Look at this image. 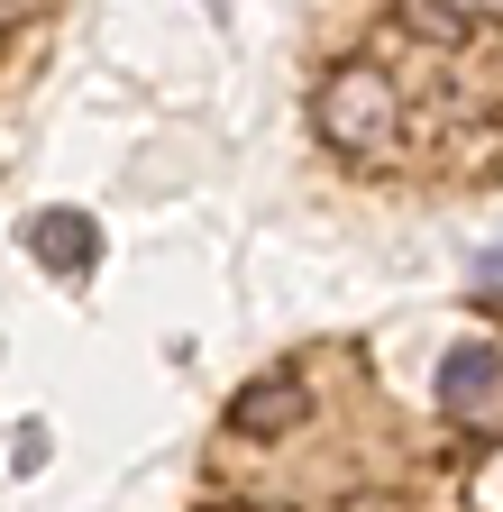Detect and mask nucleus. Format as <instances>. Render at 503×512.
Segmentation results:
<instances>
[{
	"instance_id": "6",
	"label": "nucleus",
	"mask_w": 503,
	"mask_h": 512,
	"mask_svg": "<svg viewBox=\"0 0 503 512\" xmlns=\"http://www.w3.org/2000/svg\"><path fill=\"white\" fill-rule=\"evenodd\" d=\"M46 10V0H0V28H10V19H37Z\"/></svg>"
},
{
	"instance_id": "7",
	"label": "nucleus",
	"mask_w": 503,
	"mask_h": 512,
	"mask_svg": "<svg viewBox=\"0 0 503 512\" xmlns=\"http://www.w3.org/2000/svg\"><path fill=\"white\" fill-rule=\"evenodd\" d=\"M458 10H467V19H485V10H503V0H458Z\"/></svg>"
},
{
	"instance_id": "3",
	"label": "nucleus",
	"mask_w": 503,
	"mask_h": 512,
	"mask_svg": "<svg viewBox=\"0 0 503 512\" xmlns=\"http://www.w3.org/2000/svg\"><path fill=\"white\" fill-rule=\"evenodd\" d=\"M494 403H503V348H485V339L449 348V366H439V412L449 421H485Z\"/></svg>"
},
{
	"instance_id": "1",
	"label": "nucleus",
	"mask_w": 503,
	"mask_h": 512,
	"mask_svg": "<svg viewBox=\"0 0 503 512\" xmlns=\"http://www.w3.org/2000/svg\"><path fill=\"white\" fill-rule=\"evenodd\" d=\"M311 128H321V147H339L348 165L394 156V138H403V92H394V74H385V64H366V55L330 64L321 92H311Z\"/></svg>"
},
{
	"instance_id": "2",
	"label": "nucleus",
	"mask_w": 503,
	"mask_h": 512,
	"mask_svg": "<svg viewBox=\"0 0 503 512\" xmlns=\"http://www.w3.org/2000/svg\"><path fill=\"white\" fill-rule=\"evenodd\" d=\"M302 421H311L302 375H257V384H238V394H229V439H284Z\"/></svg>"
},
{
	"instance_id": "5",
	"label": "nucleus",
	"mask_w": 503,
	"mask_h": 512,
	"mask_svg": "<svg viewBox=\"0 0 503 512\" xmlns=\"http://www.w3.org/2000/svg\"><path fill=\"white\" fill-rule=\"evenodd\" d=\"M394 19H403L412 37H430V46H458V37L476 28V19L458 10V0H394Z\"/></svg>"
},
{
	"instance_id": "4",
	"label": "nucleus",
	"mask_w": 503,
	"mask_h": 512,
	"mask_svg": "<svg viewBox=\"0 0 503 512\" xmlns=\"http://www.w3.org/2000/svg\"><path fill=\"white\" fill-rule=\"evenodd\" d=\"M28 247H37V266H55V275H92V256H101V238H92L83 211H46L28 229Z\"/></svg>"
}]
</instances>
